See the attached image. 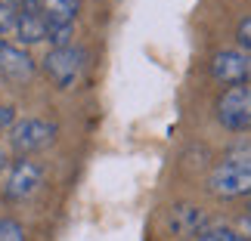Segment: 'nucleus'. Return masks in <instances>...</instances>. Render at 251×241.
I'll return each mask as SVG.
<instances>
[{"mask_svg":"<svg viewBox=\"0 0 251 241\" xmlns=\"http://www.w3.org/2000/svg\"><path fill=\"white\" fill-rule=\"evenodd\" d=\"M196 241H242L233 226H208Z\"/></svg>","mask_w":251,"mask_h":241,"instance_id":"nucleus-12","label":"nucleus"},{"mask_svg":"<svg viewBox=\"0 0 251 241\" xmlns=\"http://www.w3.org/2000/svg\"><path fill=\"white\" fill-rule=\"evenodd\" d=\"M16 19H19V9L9 6L6 0H0V37H13V31H16Z\"/></svg>","mask_w":251,"mask_h":241,"instance_id":"nucleus-13","label":"nucleus"},{"mask_svg":"<svg viewBox=\"0 0 251 241\" xmlns=\"http://www.w3.org/2000/svg\"><path fill=\"white\" fill-rule=\"evenodd\" d=\"M34 71H37V65L25 46L0 41V78L9 84H28L34 78Z\"/></svg>","mask_w":251,"mask_h":241,"instance_id":"nucleus-8","label":"nucleus"},{"mask_svg":"<svg viewBox=\"0 0 251 241\" xmlns=\"http://www.w3.org/2000/svg\"><path fill=\"white\" fill-rule=\"evenodd\" d=\"M165 223H168V229H171V235H174V238H180V241H196V238L211 226L205 210H201L199 204H189V201L171 204V207H168Z\"/></svg>","mask_w":251,"mask_h":241,"instance_id":"nucleus-7","label":"nucleus"},{"mask_svg":"<svg viewBox=\"0 0 251 241\" xmlns=\"http://www.w3.org/2000/svg\"><path fill=\"white\" fill-rule=\"evenodd\" d=\"M217 121L220 127H226L229 133H245L251 130V84L245 87H226L217 99Z\"/></svg>","mask_w":251,"mask_h":241,"instance_id":"nucleus-4","label":"nucleus"},{"mask_svg":"<svg viewBox=\"0 0 251 241\" xmlns=\"http://www.w3.org/2000/svg\"><path fill=\"white\" fill-rule=\"evenodd\" d=\"M6 3H9V6H16V9H22V13H25V9H37V3H41V0H6Z\"/></svg>","mask_w":251,"mask_h":241,"instance_id":"nucleus-17","label":"nucleus"},{"mask_svg":"<svg viewBox=\"0 0 251 241\" xmlns=\"http://www.w3.org/2000/svg\"><path fill=\"white\" fill-rule=\"evenodd\" d=\"M16 124V109L13 105H0V130H9Z\"/></svg>","mask_w":251,"mask_h":241,"instance_id":"nucleus-15","label":"nucleus"},{"mask_svg":"<svg viewBox=\"0 0 251 241\" xmlns=\"http://www.w3.org/2000/svg\"><path fill=\"white\" fill-rule=\"evenodd\" d=\"M44 74L50 78L53 87H59V90H75V87L81 84L84 71H87V53L81 46H50V53L44 56L41 62Z\"/></svg>","mask_w":251,"mask_h":241,"instance_id":"nucleus-2","label":"nucleus"},{"mask_svg":"<svg viewBox=\"0 0 251 241\" xmlns=\"http://www.w3.org/2000/svg\"><path fill=\"white\" fill-rule=\"evenodd\" d=\"M0 241H28L25 238V226L13 217H3L0 219Z\"/></svg>","mask_w":251,"mask_h":241,"instance_id":"nucleus-11","label":"nucleus"},{"mask_svg":"<svg viewBox=\"0 0 251 241\" xmlns=\"http://www.w3.org/2000/svg\"><path fill=\"white\" fill-rule=\"evenodd\" d=\"M47 25H75V19L81 13V0H41L34 9Z\"/></svg>","mask_w":251,"mask_h":241,"instance_id":"nucleus-10","label":"nucleus"},{"mask_svg":"<svg viewBox=\"0 0 251 241\" xmlns=\"http://www.w3.org/2000/svg\"><path fill=\"white\" fill-rule=\"evenodd\" d=\"M245 214H251V192L245 195Z\"/></svg>","mask_w":251,"mask_h":241,"instance_id":"nucleus-19","label":"nucleus"},{"mask_svg":"<svg viewBox=\"0 0 251 241\" xmlns=\"http://www.w3.org/2000/svg\"><path fill=\"white\" fill-rule=\"evenodd\" d=\"M236 41H239V50L251 53V16H248L245 22H242V25L236 28Z\"/></svg>","mask_w":251,"mask_h":241,"instance_id":"nucleus-14","label":"nucleus"},{"mask_svg":"<svg viewBox=\"0 0 251 241\" xmlns=\"http://www.w3.org/2000/svg\"><path fill=\"white\" fill-rule=\"evenodd\" d=\"M3 170H6V149L0 146V173H3Z\"/></svg>","mask_w":251,"mask_h":241,"instance_id":"nucleus-18","label":"nucleus"},{"mask_svg":"<svg viewBox=\"0 0 251 241\" xmlns=\"http://www.w3.org/2000/svg\"><path fill=\"white\" fill-rule=\"evenodd\" d=\"M47 34H50V25L44 22L41 16L34 13V9H19V19H16V31L13 37L22 46H34V44H44L47 41Z\"/></svg>","mask_w":251,"mask_h":241,"instance_id":"nucleus-9","label":"nucleus"},{"mask_svg":"<svg viewBox=\"0 0 251 241\" xmlns=\"http://www.w3.org/2000/svg\"><path fill=\"white\" fill-rule=\"evenodd\" d=\"M236 232H239V238H242V241H251V214L239 217V226H236Z\"/></svg>","mask_w":251,"mask_h":241,"instance_id":"nucleus-16","label":"nucleus"},{"mask_svg":"<svg viewBox=\"0 0 251 241\" xmlns=\"http://www.w3.org/2000/svg\"><path fill=\"white\" fill-rule=\"evenodd\" d=\"M208 189L217 198H245L251 192V146L226 152L220 164L211 170Z\"/></svg>","mask_w":251,"mask_h":241,"instance_id":"nucleus-1","label":"nucleus"},{"mask_svg":"<svg viewBox=\"0 0 251 241\" xmlns=\"http://www.w3.org/2000/svg\"><path fill=\"white\" fill-rule=\"evenodd\" d=\"M211 74L224 87L251 84V53H245V50H217L211 56Z\"/></svg>","mask_w":251,"mask_h":241,"instance_id":"nucleus-5","label":"nucleus"},{"mask_svg":"<svg viewBox=\"0 0 251 241\" xmlns=\"http://www.w3.org/2000/svg\"><path fill=\"white\" fill-rule=\"evenodd\" d=\"M44 186V167L31 158H19L6 173L3 182V198L6 201H25Z\"/></svg>","mask_w":251,"mask_h":241,"instance_id":"nucleus-6","label":"nucleus"},{"mask_svg":"<svg viewBox=\"0 0 251 241\" xmlns=\"http://www.w3.org/2000/svg\"><path fill=\"white\" fill-rule=\"evenodd\" d=\"M56 136H59V127L47 118H25V121H16L9 127V149L19 152L22 158L34 155L47 146H53Z\"/></svg>","mask_w":251,"mask_h":241,"instance_id":"nucleus-3","label":"nucleus"}]
</instances>
